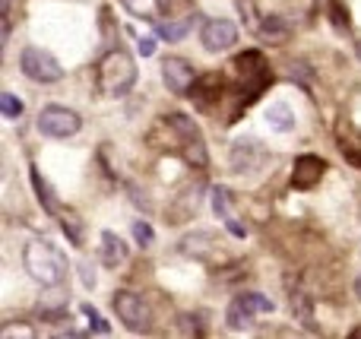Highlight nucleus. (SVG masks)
Listing matches in <instances>:
<instances>
[{"mask_svg":"<svg viewBox=\"0 0 361 339\" xmlns=\"http://www.w3.org/2000/svg\"><path fill=\"white\" fill-rule=\"evenodd\" d=\"M121 4L127 6V13H133L137 19H149V23H156L159 10H162L159 0H121Z\"/></svg>","mask_w":361,"mask_h":339,"instance_id":"18","label":"nucleus"},{"mask_svg":"<svg viewBox=\"0 0 361 339\" xmlns=\"http://www.w3.org/2000/svg\"><path fill=\"white\" fill-rule=\"evenodd\" d=\"M32 187H35L38 194V203L44 207V213H57V200H54V190H51V184L42 178V171L32 165Z\"/></svg>","mask_w":361,"mask_h":339,"instance_id":"15","label":"nucleus"},{"mask_svg":"<svg viewBox=\"0 0 361 339\" xmlns=\"http://www.w3.org/2000/svg\"><path fill=\"white\" fill-rule=\"evenodd\" d=\"M260 159H263V149L254 140H238L231 146V165H235V171H254Z\"/></svg>","mask_w":361,"mask_h":339,"instance_id":"12","label":"nucleus"},{"mask_svg":"<svg viewBox=\"0 0 361 339\" xmlns=\"http://www.w3.org/2000/svg\"><path fill=\"white\" fill-rule=\"evenodd\" d=\"M95 70H99L95 82H99V92L105 95V99H124L133 89V82H137V61H133L124 48L108 51Z\"/></svg>","mask_w":361,"mask_h":339,"instance_id":"2","label":"nucleus"},{"mask_svg":"<svg viewBox=\"0 0 361 339\" xmlns=\"http://www.w3.org/2000/svg\"><path fill=\"white\" fill-rule=\"evenodd\" d=\"M99 257H102V264L105 266H121L127 260V245H124V238L121 235H114V232H102V247H99Z\"/></svg>","mask_w":361,"mask_h":339,"instance_id":"13","label":"nucleus"},{"mask_svg":"<svg viewBox=\"0 0 361 339\" xmlns=\"http://www.w3.org/2000/svg\"><path fill=\"white\" fill-rule=\"evenodd\" d=\"M61 228H63V235L70 238V245H73V247H82V241H86V228H82L80 216L67 209V213L61 216Z\"/></svg>","mask_w":361,"mask_h":339,"instance_id":"16","label":"nucleus"},{"mask_svg":"<svg viewBox=\"0 0 361 339\" xmlns=\"http://www.w3.org/2000/svg\"><path fill=\"white\" fill-rule=\"evenodd\" d=\"M80 279H82V285H86V289H95V283H99V279H95V270H92V264H89V260H82V264H80Z\"/></svg>","mask_w":361,"mask_h":339,"instance_id":"26","label":"nucleus"},{"mask_svg":"<svg viewBox=\"0 0 361 339\" xmlns=\"http://www.w3.org/2000/svg\"><path fill=\"white\" fill-rule=\"evenodd\" d=\"M273 311V302H269L267 295H260V292H244V295L231 298L228 311H225V323H228L231 330H244L254 323L257 314H269Z\"/></svg>","mask_w":361,"mask_h":339,"instance_id":"5","label":"nucleus"},{"mask_svg":"<svg viewBox=\"0 0 361 339\" xmlns=\"http://www.w3.org/2000/svg\"><path fill=\"white\" fill-rule=\"evenodd\" d=\"M267 124L273 127L276 133L295 130V111L286 105V101H273V105H267Z\"/></svg>","mask_w":361,"mask_h":339,"instance_id":"14","label":"nucleus"},{"mask_svg":"<svg viewBox=\"0 0 361 339\" xmlns=\"http://www.w3.org/2000/svg\"><path fill=\"white\" fill-rule=\"evenodd\" d=\"M23 266L44 289H54V285H61L63 279H67V257H63V251L42 238L29 241V245L23 247Z\"/></svg>","mask_w":361,"mask_h":339,"instance_id":"1","label":"nucleus"},{"mask_svg":"<svg viewBox=\"0 0 361 339\" xmlns=\"http://www.w3.org/2000/svg\"><path fill=\"white\" fill-rule=\"evenodd\" d=\"M257 32H260V38H267V42H286L288 38V25L282 23L279 16H263Z\"/></svg>","mask_w":361,"mask_h":339,"instance_id":"19","label":"nucleus"},{"mask_svg":"<svg viewBox=\"0 0 361 339\" xmlns=\"http://www.w3.org/2000/svg\"><path fill=\"white\" fill-rule=\"evenodd\" d=\"M178 330L187 336H203V327H200V314H180L178 317Z\"/></svg>","mask_w":361,"mask_h":339,"instance_id":"24","label":"nucleus"},{"mask_svg":"<svg viewBox=\"0 0 361 339\" xmlns=\"http://www.w3.org/2000/svg\"><path fill=\"white\" fill-rule=\"evenodd\" d=\"M82 314H86L89 327H92V330H95V333H99V336H108V333H111V327H108V323H105V317H102L99 311L92 308V304H82Z\"/></svg>","mask_w":361,"mask_h":339,"instance_id":"23","label":"nucleus"},{"mask_svg":"<svg viewBox=\"0 0 361 339\" xmlns=\"http://www.w3.org/2000/svg\"><path fill=\"white\" fill-rule=\"evenodd\" d=\"M80 127H82V118L63 105H48L38 114V130L51 140H67L73 133H80Z\"/></svg>","mask_w":361,"mask_h":339,"instance_id":"7","label":"nucleus"},{"mask_svg":"<svg viewBox=\"0 0 361 339\" xmlns=\"http://www.w3.org/2000/svg\"><path fill=\"white\" fill-rule=\"evenodd\" d=\"M133 238H137L143 247H149L152 241H156V232H152V226H149V222H143V219H140V222H133Z\"/></svg>","mask_w":361,"mask_h":339,"instance_id":"25","label":"nucleus"},{"mask_svg":"<svg viewBox=\"0 0 361 339\" xmlns=\"http://www.w3.org/2000/svg\"><path fill=\"white\" fill-rule=\"evenodd\" d=\"M355 295L361 298V273H358V279H355Z\"/></svg>","mask_w":361,"mask_h":339,"instance_id":"28","label":"nucleus"},{"mask_svg":"<svg viewBox=\"0 0 361 339\" xmlns=\"http://www.w3.org/2000/svg\"><path fill=\"white\" fill-rule=\"evenodd\" d=\"M114 311H118L121 323H124L127 330H133V333H146L152 323V311L149 304H146L143 295H137V292H114Z\"/></svg>","mask_w":361,"mask_h":339,"instance_id":"6","label":"nucleus"},{"mask_svg":"<svg viewBox=\"0 0 361 339\" xmlns=\"http://www.w3.org/2000/svg\"><path fill=\"white\" fill-rule=\"evenodd\" d=\"M358 57H361V42H358Z\"/></svg>","mask_w":361,"mask_h":339,"instance_id":"30","label":"nucleus"},{"mask_svg":"<svg viewBox=\"0 0 361 339\" xmlns=\"http://www.w3.org/2000/svg\"><path fill=\"white\" fill-rule=\"evenodd\" d=\"M292 311L307 330H317V323H314V304H311V298H307L305 292H295L292 295Z\"/></svg>","mask_w":361,"mask_h":339,"instance_id":"17","label":"nucleus"},{"mask_svg":"<svg viewBox=\"0 0 361 339\" xmlns=\"http://www.w3.org/2000/svg\"><path fill=\"white\" fill-rule=\"evenodd\" d=\"M169 127L175 130V137H178V143H180V152H184L187 162L197 165V168H206L209 156H206V143H203V133H200V127L193 124L187 114H171Z\"/></svg>","mask_w":361,"mask_h":339,"instance_id":"4","label":"nucleus"},{"mask_svg":"<svg viewBox=\"0 0 361 339\" xmlns=\"http://www.w3.org/2000/svg\"><path fill=\"white\" fill-rule=\"evenodd\" d=\"M235 42H238V29L231 19H206L203 29H200V44H203L209 54L228 51Z\"/></svg>","mask_w":361,"mask_h":339,"instance_id":"8","label":"nucleus"},{"mask_svg":"<svg viewBox=\"0 0 361 339\" xmlns=\"http://www.w3.org/2000/svg\"><path fill=\"white\" fill-rule=\"evenodd\" d=\"M137 51H140L143 57H152V54H156V42H152V38H140Z\"/></svg>","mask_w":361,"mask_h":339,"instance_id":"27","label":"nucleus"},{"mask_svg":"<svg viewBox=\"0 0 361 339\" xmlns=\"http://www.w3.org/2000/svg\"><path fill=\"white\" fill-rule=\"evenodd\" d=\"M190 19H169V23H159V35L169 38V42H180L190 32Z\"/></svg>","mask_w":361,"mask_h":339,"instance_id":"20","label":"nucleus"},{"mask_svg":"<svg viewBox=\"0 0 361 339\" xmlns=\"http://www.w3.org/2000/svg\"><path fill=\"white\" fill-rule=\"evenodd\" d=\"M19 70H23L32 82H57V80H63L61 61H57L51 51L38 48V44L23 48V54H19Z\"/></svg>","mask_w":361,"mask_h":339,"instance_id":"3","label":"nucleus"},{"mask_svg":"<svg viewBox=\"0 0 361 339\" xmlns=\"http://www.w3.org/2000/svg\"><path fill=\"white\" fill-rule=\"evenodd\" d=\"M352 336H355V339H361V327H355V330H352Z\"/></svg>","mask_w":361,"mask_h":339,"instance_id":"29","label":"nucleus"},{"mask_svg":"<svg viewBox=\"0 0 361 339\" xmlns=\"http://www.w3.org/2000/svg\"><path fill=\"white\" fill-rule=\"evenodd\" d=\"M238 67H241V80H244V95L250 99H257V92H260L267 82H273V76H269L267 63H263V57L257 54V51H247V54L238 57Z\"/></svg>","mask_w":361,"mask_h":339,"instance_id":"9","label":"nucleus"},{"mask_svg":"<svg viewBox=\"0 0 361 339\" xmlns=\"http://www.w3.org/2000/svg\"><path fill=\"white\" fill-rule=\"evenodd\" d=\"M212 213L222 222L231 219V194L225 187H212Z\"/></svg>","mask_w":361,"mask_h":339,"instance_id":"21","label":"nucleus"},{"mask_svg":"<svg viewBox=\"0 0 361 339\" xmlns=\"http://www.w3.org/2000/svg\"><path fill=\"white\" fill-rule=\"evenodd\" d=\"M162 80H165V86H169V92L187 95L193 89V82H197V70H193V63L184 61V57H165Z\"/></svg>","mask_w":361,"mask_h":339,"instance_id":"10","label":"nucleus"},{"mask_svg":"<svg viewBox=\"0 0 361 339\" xmlns=\"http://www.w3.org/2000/svg\"><path fill=\"white\" fill-rule=\"evenodd\" d=\"M0 108H4L6 121H16L19 114H23V101H19L13 92H0Z\"/></svg>","mask_w":361,"mask_h":339,"instance_id":"22","label":"nucleus"},{"mask_svg":"<svg viewBox=\"0 0 361 339\" xmlns=\"http://www.w3.org/2000/svg\"><path fill=\"white\" fill-rule=\"evenodd\" d=\"M324 171H326L324 159H317V156H298V159H295L292 184H295L298 190H311L314 184L324 178Z\"/></svg>","mask_w":361,"mask_h":339,"instance_id":"11","label":"nucleus"}]
</instances>
